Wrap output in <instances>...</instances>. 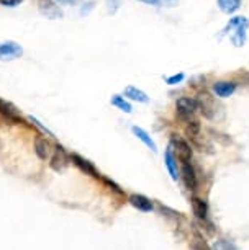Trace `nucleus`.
I'll use <instances>...</instances> for the list:
<instances>
[{
    "mask_svg": "<svg viewBox=\"0 0 249 250\" xmlns=\"http://www.w3.org/2000/svg\"><path fill=\"white\" fill-rule=\"evenodd\" d=\"M192 209H194V214L199 219L205 221L208 218V206H206V203L202 198H192Z\"/></svg>",
    "mask_w": 249,
    "mask_h": 250,
    "instance_id": "12",
    "label": "nucleus"
},
{
    "mask_svg": "<svg viewBox=\"0 0 249 250\" xmlns=\"http://www.w3.org/2000/svg\"><path fill=\"white\" fill-rule=\"evenodd\" d=\"M131 131H133V134L141 141V143H144L149 149L153 150V152H156V150H158V146H156V143H154V141L151 139V136H149V134L146 133V131H144L143 128H138V126H133V128H131Z\"/></svg>",
    "mask_w": 249,
    "mask_h": 250,
    "instance_id": "14",
    "label": "nucleus"
},
{
    "mask_svg": "<svg viewBox=\"0 0 249 250\" xmlns=\"http://www.w3.org/2000/svg\"><path fill=\"white\" fill-rule=\"evenodd\" d=\"M185 79V74H176V75H171V77L166 79V82L169 83V85H177V83H181L182 80Z\"/></svg>",
    "mask_w": 249,
    "mask_h": 250,
    "instance_id": "19",
    "label": "nucleus"
},
{
    "mask_svg": "<svg viewBox=\"0 0 249 250\" xmlns=\"http://www.w3.org/2000/svg\"><path fill=\"white\" fill-rule=\"evenodd\" d=\"M172 146H176V154H177V159H179L181 162H189V160H192V147L187 141L174 136Z\"/></svg>",
    "mask_w": 249,
    "mask_h": 250,
    "instance_id": "4",
    "label": "nucleus"
},
{
    "mask_svg": "<svg viewBox=\"0 0 249 250\" xmlns=\"http://www.w3.org/2000/svg\"><path fill=\"white\" fill-rule=\"evenodd\" d=\"M22 0H0V5L3 7H17Z\"/></svg>",
    "mask_w": 249,
    "mask_h": 250,
    "instance_id": "21",
    "label": "nucleus"
},
{
    "mask_svg": "<svg viewBox=\"0 0 249 250\" xmlns=\"http://www.w3.org/2000/svg\"><path fill=\"white\" fill-rule=\"evenodd\" d=\"M35 152L41 160H46L49 157V143L43 138H36L35 141Z\"/></svg>",
    "mask_w": 249,
    "mask_h": 250,
    "instance_id": "16",
    "label": "nucleus"
},
{
    "mask_svg": "<svg viewBox=\"0 0 249 250\" xmlns=\"http://www.w3.org/2000/svg\"><path fill=\"white\" fill-rule=\"evenodd\" d=\"M218 7L225 13H234L241 7V0H218Z\"/></svg>",
    "mask_w": 249,
    "mask_h": 250,
    "instance_id": "17",
    "label": "nucleus"
},
{
    "mask_svg": "<svg viewBox=\"0 0 249 250\" xmlns=\"http://www.w3.org/2000/svg\"><path fill=\"white\" fill-rule=\"evenodd\" d=\"M128 201L136 208V209H139V211H144V213H148V211H153L151 200L146 198V196H143V195H131L128 198Z\"/></svg>",
    "mask_w": 249,
    "mask_h": 250,
    "instance_id": "10",
    "label": "nucleus"
},
{
    "mask_svg": "<svg viewBox=\"0 0 249 250\" xmlns=\"http://www.w3.org/2000/svg\"><path fill=\"white\" fill-rule=\"evenodd\" d=\"M176 106H177V116L184 123H189L190 120H194L195 111L199 110V102L190 97H182L177 100Z\"/></svg>",
    "mask_w": 249,
    "mask_h": 250,
    "instance_id": "1",
    "label": "nucleus"
},
{
    "mask_svg": "<svg viewBox=\"0 0 249 250\" xmlns=\"http://www.w3.org/2000/svg\"><path fill=\"white\" fill-rule=\"evenodd\" d=\"M110 102H112V105L116 106V108H120V110L125 111V113H131V111H133V108H131L130 103L126 102L123 97H120V95H113Z\"/></svg>",
    "mask_w": 249,
    "mask_h": 250,
    "instance_id": "18",
    "label": "nucleus"
},
{
    "mask_svg": "<svg viewBox=\"0 0 249 250\" xmlns=\"http://www.w3.org/2000/svg\"><path fill=\"white\" fill-rule=\"evenodd\" d=\"M61 3H72V2H76V0H59Z\"/></svg>",
    "mask_w": 249,
    "mask_h": 250,
    "instance_id": "24",
    "label": "nucleus"
},
{
    "mask_svg": "<svg viewBox=\"0 0 249 250\" xmlns=\"http://www.w3.org/2000/svg\"><path fill=\"white\" fill-rule=\"evenodd\" d=\"M0 115L3 118H7V121H10V123H22V118L18 115L17 108L5 100H0Z\"/></svg>",
    "mask_w": 249,
    "mask_h": 250,
    "instance_id": "9",
    "label": "nucleus"
},
{
    "mask_svg": "<svg viewBox=\"0 0 249 250\" xmlns=\"http://www.w3.org/2000/svg\"><path fill=\"white\" fill-rule=\"evenodd\" d=\"M164 162H166L167 170H169V173H171V178H172L174 182H176L181 175H179V168H177V157L174 155L172 144L169 146L167 150H166V154H164Z\"/></svg>",
    "mask_w": 249,
    "mask_h": 250,
    "instance_id": "7",
    "label": "nucleus"
},
{
    "mask_svg": "<svg viewBox=\"0 0 249 250\" xmlns=\"http://www.w3.org/2000/svg\"><path fill=\"white\" fill-rule=\"evenodd\" d=\"M236 90V85L233 82H217L213 83V92L217 93V97L220 98H226L229 95H233Z\"/></svg>",
    "mask_w": 249,
    "mask_h": 250,
    "instance_id": "11",
    "label": "nucleus"
},
{
    "mask_svg": "<svg viewBox=\"0 0 249 250\" xmlns=\"http://www.w3.org/2000/svg\"><path fill=\"white\" fill-rule=\"evenodd\" d=\"M107 3H109V12L110 13H115L120 7V0H107Z\"/></svg>",
    "mask_w": 249,
    "mask_h": 250,
    "instance_id": "20",
    "label": "nucleus"
},
{
    "mask_svg": "<svg viewBox=\"0 0 249 250\" xmlns=\"http://www.w3.org/2000/svg\"><path fill=\"white\" fill-rule=\"evenodd\" d=\"M38 8L41 12V15H45L46 18L56 20V18L63 17V10L56 5L53 0H38Z\"/></svg>",
    "mask_w": 249,
    "mask_h": 250,
    "instance_id": "5",
    "label": "nucleus"
},
{
    "mask_svg": "<svg viewBox=\"0 0 249 250\" xmlns=\"http://www.w3.org/2000/svg\"><path fill=\"white\" fill-rule=\"evenodd\" d=\"M141 2H144V3H153V5H158L159 0H141Z\"/></svg>",
    "mask_w": 249,
    "mask_h": 250,
    "instance_id": "23",
    "label": "nucleus"
},
{
    "mask_svg": "<svg viewBox=\"0 0 249 250\" xmlns=\"http://www.w3.org/2000/svg\"><path fill=\"white\" fill-rule=\"evenodd\" d=\"M30 121H31V123H35V125H36V126H38V128H40L41 131H45V133H46V134L53 136V133H51V131H49V129H46V128H45V126H43V125H41V123H40L38 120H36V118H33V116H30Z\"/></svg>",
    "mask_w": 249,
    "mask_h": 250,
    "instance_id": "22",
    "label": "nucleus"
},
{
    "mask_svg": "<svg viewBox=\"0 0 249 250\" xmlns=\"http://www.w3.org/2000/svg\"><path fill=\"white\" fill-rule=\"evenodd\" d=\"M23 54V49L20 44H17L15 41H7V43L0 44V59L2 61H13L20 58Z\"/></svg>",
    "mask_w": 249,
    "mask_h": 250,
    "instance_id": "3",
    "label": "nucleus"
},
{
    "mask_svg": "<svg viewBox=\"0 0 249 250\" xmlns=\"http://www.w3.org/2000/svg\"><path fill=\"white\" fill-rule=\"evenodd\" d=\"M69 160H70V155H68V152L64 150L63 146H59V144H56V147H54V154L51 155V168L56 172H63L66 167L69 165Z\"/></svg>",
    "mask_w": 249,
    "mask_h": 250,
    "instance_id": "2",
    "label": "nucleus"
},
{
    "mask_svg": "<svg viewBox=\"0 0 249 250\" xmlns=\"http://www.w3.org/2000/svg\"><path fill=\"white\" fill-rule=\"evenodd\" d=\"M70 162H72L76 167H79L81 170L86 173V175H92V177H98V172H97V168L93 167L92 162H89L87 159H84L81 157L79 154H72L70 155Z\"/></svg>",
    "mask_w": 249,
    "mask_h": 250,
    "instance_id": "8",
    "label": "nucleus"
},
{
    "mask_svg": "<svg viewBox=\"0 0 249 250\" xmlns=\"http://www.w3.org/2000/svg\"><path fill=\"white\" fill-rule=\"evenodd\" d=\"M123 93H125V97L130 98V100H135V102H139V103H148L149 102L146 93H144L143 90H139V88L133 87V85L126 87Z\"/></svg>",
    "mask_w": 249,
    "mask_h": 250,
    "instance_id": "15",
    "label": "nucleus"
},
{
    "mask_svg": "<svg viewBox=\"0 0 249 250\" xmlns=\"http://www.w3.org/2000/svg\"><path fill=\"white\" fill-rule=\"evenodd\" d=\"M182 178H184L185 187L194 191L197 188V175H195L194 165H192V160H189V162H182Z\"/></svg>",
    "mask_w": 249,
    "mask_h": 250,
    "instance_id": "6",
    "label": "nucleus"
},
{
    "mask_svg": "<svg viewBox=\"0 0 249 250\" xmlns=\"http://www.w3.org/2000/svg\"><path fill=\"white\" fill-rule=\"evenodd\" d=\"M249 26V21L244 20L243 23H239V25L236 26V33L231 36V41L234 46H238V48H241V46H244V43H246V30Z\"/></svg>",
    "mask_w": 249,
    "mask_h": 250,
    "instance_id": "13",
    "label": "nucleus"
}]
</instances>
